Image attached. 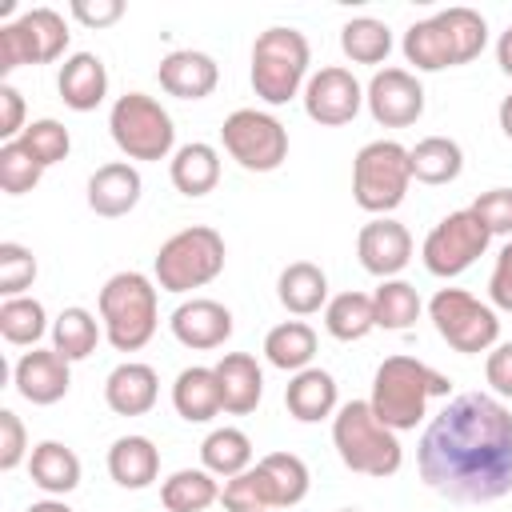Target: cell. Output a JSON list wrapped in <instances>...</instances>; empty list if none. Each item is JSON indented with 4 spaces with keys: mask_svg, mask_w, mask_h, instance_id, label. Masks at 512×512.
Instances as JSON below:
<instances>
[{
    "mask_svg": "<svg viewBox=\"0 0 512 512\" xmlns=\"http://www.w3.org/2000/svg\"><path fill=\"white\" fill-rule=\"evenodd\" d=\"M68 48V24L56 8H28L16 20L0 24V72L20 64H52Z\"/></svg>",
    "mask_w": 512,
    "mask_h": 512,
    "instance_id": "11",
    "label": "cell"
},
{
    "mask_svg": "<svg viewBox=\"0 0 512 512\" xmlns=\"http://www.w3.org/2000/svg\"><path fill=\"white\" fill-rule=\"evenodd\" d=\"M276 296L292 316H312L328 304V276L312 260H292L276 280Z\"/></svg>",
    "mask_w": 512,
    "mask_h": 512,
    "instance_id": "29",
    "label": "cell"
},
{
    "mask_svg": "<svg viewBox=\"0 0 512 512\" xmlns=\"http://www.w3.org/2000/svg\"><path fill=\"white\" fill-rule=\"evenodd\" d=\"M168 324H172V336L184 348H196V352L220 348L232 336V312L220 300H208V296H192V300L176 304Z\"/></svg>",
    "mask_w": 512,
    "mask_h": 512,
    "instance_id": "17",
    "label": "cell"
},
{
    "mask_svg": "<svg viewBox=\"0 0 512 512\" xmlns=\"http://www.w3.org/2000/svg\"><path fill=\"white\" fill-rule=\"evenodd\" d=\"M452 380L436 368H428L416 356H388L372 376V412L392 432H408L424 420V408L432 396H448Z\"/></svg>",
    "mask_w": 512,
    "mask_h": 512,
    "instance_id": "2",
    "label": "cell"
},
{
    "mask_svg": "<svg viewBox=\"0 0 512 512\" xmlns=\"http://www.w3.org/2000/svg\"><path fill=\"white\" fill-rule=\"evenodd\" d=\"M472 212L488 228V236H512V188H492L472 200Z\"/></svg>",
    "mask_w": 512,
    "mask_h": 512,
    "instance_id": "45",
    "label": "cell"
},
{
    "mask_svg": "<svg viewBox=\"0 0 512 512\" xmlns=\"http://www.w3.org/2000/svg\"><path fill=\"white\" fill-rule=\"evenodd\" d=\"M484 376H488V384H492L496 396H508V400H512V340H504V344H496V348L488 352Z\"/></svg>",
    "mask_w": 512,
    "mask_h": 512,
    "instance_id": "49",
    "label": "cell"
},
{
    "mask_svg": "<svg viewBox=\"0 0 512 512\" xmlns=\"http://www.w3.org/2000/svg\"><path fill=\"white\" fill-rule=\"evenodd\" d=\"M440 20H444V28L452 32V44H456L460 64H468V60H476V56L484 52V44H488V24H484V16H480L476 8L456 4V8H444Z\"/></svg>",
    "mask_w": 512,
    "mask_h": 512,
    "instance_id": "40",
    "label": "cell"
},
{
    "mask_svg": "<svg viewBox=\"0 0 512 512\" xmlns=\"http://www.w3.org/2000/svg\"><path fill=\"white\" fill-rule=\"evenodd\" d=\"M60 100L72 108V112H92L104 104L108 96V68L96 52H72L64 64H60Z\"/></svg>",
    "mask_w": 512,
    "mask_h": 512,
    "instance_id": "21",
    "label": "cell"
},
{
    "mask_svg": "<svg viewBox=\"0 0 512 512\" xmlns=\"http://www.w3.org/2000/svg\"><path fill=\"white\" fill-rule=\"evenodd\" d=\"M24 456H32V452H28L24 420H20L12 408H0V472L20 468V460H24Z\"/></svg>",
    "mask_w": 512,
    "mask_h": 512,
    "instance_id": "46",
    "label": "cell"
},
{
    "mask_svg": "<svg viewBox=\"0 0 512 512\" xmlns=\"http://www.w3.org/2000/svg\"><path fill=\"white\" fill-rule=\"evenodd\" d=\"M200 464L212 476H224V480L248 472L252 468V440H248V432H240V428H212L204 436V444H200Z\"/></svg>",
    "mask_w": 512,
    "mask_h": 512,
    "instance_id": "35",
    "label": "cell"
},
{
    "mask_svg": "<svg viewBox=\"0 0 512 512\" xmlns=\"http://www.w3.org/2000/svg\"><path fill=\"white\" fill-rule=\"evenodd\" d=\"M340 512H356V508H340Z\"/></svg>",
    "mask_w": 512,
    "mask_h": 512,
    "instance_id": "55",
    "label": "cell"
},
{
    "mask_svg": "<svg viewBox=\"0 0 512 512\" xmlns=\"http://www.w3.org/2000/svg\"><path fill=\"white\" fill-rule=\"evenodd\" d=\"M28 476L48 496H68L80 484V456L60 440H40L28 456Z\"/></svg>",
    "mask_w": 512,
    "mask_h": 512,
    "instance_id": "28",
    "label": "cell"
},
{
    "mask_svg": "<svg viewBox=\"0 0 512 512\" xmlns=\"http://www.w3.org/2000/svg\"><path fill=\"white\" fill-rule=\"evenodd\" d=\"M488 300L496 304V308H504V312H512V240L500 248V256H496V268H492V276H488Z\"/></svg>",
    "mask_w": 512,
    "mask_h": 512,
    "instance_id": "50",
    "label": "cell"
},
{
    "mask_svg": "<svg viewBox=\"0 0 512 512\" xmlns=\"http://www.w3.org/2000/svg\"><path fill=\"white\" fill-rule=\"evenodd\" d=\"M156 396H160V376L152 364H140V360L116 364L104 380V404L116 416H144L152 412Z\"/></svg>",
    "mask_w": 512,
    "mask_h": 512,
    "instance_id": "20",
    "label": "cell"
},
{
    "mask_svg": "<svg viewBox=\"0 0 512 512\" xmlns=\"http://www.w3.org/2000/svg\"><path fill=\"white\" fill-rule=\"evenodd\" d=\"M32 280H36V256L24 244L4 240L0 244V292H4V300L24 296V288H32Z\"/></svg>",
    "mask_w": 512,
    "mask_h": 512,
    "instance_id": "44",
    "label": "cell"
},
{
    "mask_svg": "<svg viewBox=\"0 0 512 512\" xmlns=\"http://www.w3.org/2000/svg\"><path fill=\"white\" fill-rule=\"evenodd\" d=\"M336 380L332 372L324 368H304V372H292L288 388H284V404H288V416L300 420V424H316V420H328L336 412Z\"/></svg>",
    "mask_w": 512,
    "mask_h": 512,
    "instance_id": "24",
    "label": "cell"
},
{
    "mask_svg": "<svg viewBox=\"0 0 512 512\" xmlns=\"http://www.w3.org/2000/svg\"><path fill=\"white\" fill-rule=\"evenodd\" d=\"M24 512H72L64 500H56V496H48V500H36L32 508H24Z\"/></svg>",
    "mask_w": 512,
    "mask_h": 512,
    "instance_id": "53",
    "label": "cell"
},
{
    "mask_svg": "<svg viewBox=\"0 0 512 512\" xmlns=\"http://www.w3.org/2000/svg\"><path fill=\"white\" fill-rule=\"evenodd\" d=\"M340 48L352 64H380L392 52V28L376 16H352L340 28Z\"/></svg>",
    "mask_w": 512,
    "mask_h": 512,
    "instance_id": "38",
    "label": "cell"
},
{
    "mask_svg": "<svg viewBox=\"0 0 512 512\" xmlns=\"http://www.w3.org/2000/svg\"><path fill=\"white\" fill-rule=\"evenodd\" d=\"M264 356L280 372H304L316 356V332L304 320H284L264 336Z\"/></svg>",
    "mask_w": 512,
    "mask_h": 512,
    "instance_id": "32",
    "label": "cell"
},
{
    "mask_svg": "<svg viewBox=\"0 0 512 512\" xmlns=\"http://www.w3.org/2000/svg\"><path fill=\"white\" fill-rule=\"evenodd\" d=\"M412 184V164H408V148L396 140H368L356 160H352V200L372 212V216H388L392 208L404 204Z\"/></svg>",
    "mask_w": 512,
    "mask_h": 512,
    "instance_id": "7",
    "label": "cell"
},
{
    "mask_svg": "<svg viewBox=\"0 0 512 512\" xmlns=\"http://www.w3.org/2000/svg\"><path fill=\"white\" fill-rule=\"evenodd\" d=\"M140 192H144V180L140 172L128 164V160H112V164H100L92 176H88V208L104 220H116V216H128L136 204H140Z\"/></svg>",
    "mask_w": 512,
    "mask_h": 512,
    "instance_id": "18",
    "label": "cell"
},
{
    "mask_svg": "<svg viewBox=\"0 0 512 512\" xmlns=\"http://www.w3.org/2000/svg\"><path fill=\"white\" fill-rule=\"evenodd\" d=\"M408 164H412V180L420 184H452L464 172V152L452 136H424L408 148Z\"/></svg>",
    "mask_w": 512,
    "mask_h": 512,
    "instance_id": "30",
    "label": "cell"
},
{
    "mask_svg": "<svg viewBox=\"0 0 512 512\" xmlns=\"http://www.w3.org/2000/svg\"><path fill=\"white\" fill-rule=\"evenodd\" d=\"M420 480L456 500L488 504L512 492V412L488 392H460L432 416L416 448Z\"/></svg>",
    "mask_w": 512,
    "mask_h": 512,
    "instance_id": "1",
    "label": "cell"
},
{
    "mask_svg": "<svg viewBox=\"0 0 512 512\" xmlns=\"http://www.w3.org/2000/svg\"><path fill=\"white\" fill-rule=\"evenodd\" d=\"M20 144L36 156V164L40 168H52V164H60L64 156H68V148H72V136H68V128L60 124V120H32L28 128H24V136H20Z\"/></svg>",
    "mask_w": 512,
    "mask_h": 512,
    "instance_id": "42",
    "label": "cell"
},
{
    "mask_svg": "<svg viewBox=\"0 0 512 512\" xmlns=\"http://www.w3.org/2000/svg\"><path fill=\"white\" fill-rule=\"evenodd\" d=\"M220 500V484L208 468H180L160 484L164 512H204Z\"/></svg>",
    "mask_w": 512,
    "mask_h": 512,
    "instance_id": "33",
    "label": "cell"
},
{
    "mask_svg": "<svg viewBox=\"0 0 512 512\" xmlns=\"http://www.w3.org/2000/svg\"><path fill=\"white\" fill-rule=\"evenodd\" d=\"M268 512H284V508H268Z\"/></svg>",
    "mask_w": 512,
    "mask_h": 512,
    "instance_id": "54",
    "label": "cell"
},
{
    "mask_svg": "<svg viewBox=\"0 0 512 512\" xmlns=\"http://www.w3.org/2000/svg\"><path fill=\"white\" fill-rule=\"evenodd\" d=\"M324 328L328 336L352 344L364 340L376 328V312H372V296L368 292H340L324 304Z\"/></svg>",
    "mask_w": 512,
    "mask_h": 512,
    "instance_id": "36",
    "label": "cell"
},
{
    "mask_svg": "<svg viewBox=\"0 0 512 512\" xmlns=\"http://www.w3.org/2000/svg\"><path fill=\"white\" fill-rule=\"evenodd\" d=\"M404 60L416 64V72H440V68H456L460 64L452 32L444 28L440 12L428 16V20H416L404 32Z\"/></svg>",
    "mask_w": 512,
    "mask_h": 512,
    "instance_id": "25",
    "label": "cell"
},
{
    "mask_svg": "<svg viewBox=\"0 0 512 512\" xmlns=\"http://www.w3.org/2000/svg\"><path fill=\"white\" fill-rule=\"evenodd\" d=\"M108 476L132 492L148 488L160 476V448L148 436H120L108 448Z\"/></svg>",
    "mask_w": 512,
    "mask_h": 512,
    "instance_id": "27",
    "label": "cell"
},
{
    "mask_svg": "<svg viewBox=\"0 0 512 512\" xmlns=\"http://www.w3.org/2000/svg\"><path fill=\"white\" fill-rule=\"evenodd\" d=\"M488 228L480 224V216L472 208H460V212H448L428 236H424V268L440 280H452L460 272H468L484 252H488Z\"/></svg>",
    "mask_w": 512,
    "mask_h": 512,
    "instance_id": "12",
    "label": "cell"
},
{
    "mask_svg": "<svg viewBox=\"0 0 512 512\" xmlns=\"http://www.w3.org/2000/svg\"><path fill=\"white\" fill-rule=\"evenodd\" d=\"M100 336H104V324H100L88 308H80V304L64 308V312L52 320V348H56L68 364L92 356L96 344H100Z\"/></svg>",
    "mask_w": 512,
    "mask_h": 512,
    "instance_id": "34",
    "label": "cell"
},
{
    "mask_svg": "<svg viewBox=\"0 0 512 512\" xmlns=\"http://www.w3.org/2000/svg\"><path fill=\"white\" fill-rule=\"evenodd\" d=\"M332 444H336L344 468H352L360 476H372V480H388L404 464V448H400L396 432L376 420L368 400H348V404L336 408Z\"/></svg>",
    "mask_w": 512,
    "mask_h": 512,
    "instance_id": "3",
    "label": "cell"
},
{
    "mask_svg": "<svg viewBox=\"0 0 512 512\" xmlns=\"http://www.w3.org/2000/svg\"><path fill=\"white\" fill-rule=\"evenodd\" d=\"M356 256H360L364 272H372L380 280H396V272H404L412 260V232L392 216H376L360 228Z\"/></svg>",
    "mask_w": 512,
    "mask_h": 512,
    "instance_id": "15",
    "label": "cell"
},
{
    "mask_svg": "<svg viewBox=\"0 0 512 512\" xmlns=\"http://www.w3.org/2000/svg\"><path fill=\"white\" fill-rule=\"evenodd\" d=\"M168 176H172V188L180 196H208L220 184V152L212 144H204V140L180 144L172 152Z\"/></svg>",
    "mask_w": 512,
    "mask_h": 512,
    "instance_id": "26",
    "label": "cell"
},
{
    "mask_svg": "<svg viewBox=\"0 0 512 512\" xmlns=\"http://www.w3.org/2000/svg\"><path fill=\"white\" fill-rule=\"evenodd\" d=\"M12 384H16V392H20L28 404L48 408V404H56V400L68 396L72 372H68V360H64L56 348H32V352H24V356L16 360Z\"/></svg>",
    "mask_w": 512,
    "mask_h": 512,
    "instance_id": "16",
    "label": "cell"
},
{
    "mask_svg": "<svg viewBox=\"0 0 512 512\" xmlns=\"http://www.w3.org/2000/svg\"><path fill=\"white\" fill-rule=\"evenodd\" d=\"M172 408L188 424H204V420L220 416L224 412V396H220L216 368H204V364L184 368L176 376V384H172Z\"/></svg>",
    "mask_w": 512,
    "mask_h": 512,
    "instance_id": "23",
    "label": "cell"
},
{
    "mask_svg": "<svg viewBox=\"0 0 512 512\" xmlns=\"http://www.w3.org/2000/svg\"><path fill=\"white\" fill-rule=\"evenodd\" d=\"M212 368H216V380H220L224 412H232V416L256 412V404L264 396V372H260L256 356H248V352H224Z\"/></svg>",
    "mask_w": 512,
    "mask_h": 512,
    "instance_id": "22",
    "label": "cell"
},
{
    "mask_svg": "<svg viewBox=\"0 0 512 512\" xmlns=\"http://www.w3.org/2000/svg\"><path fill=\"white\" fill-rule=\"evenodd\" d=\"M24 96L12 84H0V140L12 144L24 136Z\"/></svg>",
    "mask_w": 512,
    "mask_h": 512,
    "instance_id": "47",
    "label": "cell"
},
{
    "mask_svg": "<svg viewBox=\"0 0 512 512\" xmlns=\"http://www.w3.org/2000/svg\"><path fill=\"white\" fill-rule=\"evenodd\" d=\"M428 316L436 324V332L448 340V348L464 352V356H476V352H492L496 340H500V320H496V308L476 300L472 292L464 288H440L432 300H428Z\"/></svg>",
    "mask_w": 512,
    "mask_h": 512,
    "instance_id": "9",
    "label": "cell"
},
{
    "mask_svg": "<svg viewBox=\"0 0 512 512\" xmlns=\"http://www.w3.org/2000/svg\"><path fill=\"white\" fill-rule=\"evenodd\" d=\"M48 332L44 304L32 296H12L0 304V336L16 348H36V340Z\"/></svg>",
    "mask_w": 512,
    "mask_h": 512,
    "instance_id": "39",
    "label": "cell"
},
{
    "mask_svg": "<svg viewBox=\"0 0 512 512\" xmlns=\"http://www.w3.org/2000/svg\"><path fill=\"white\" fill-rule=\"evenodd\" d=\"M220 504H224L228 512H268V508H272V496H268V484H264L260 468H248V472L224 480Z\"/></svg>",
    "mask_w": 512,
    "mask_h": 512,
    "instance_id": "43",
    "label": "cell"
},
{
    "mask_svg": "<svg viewBox=\"0 0 512 512\" xmlns=\"http://www.w3.org/2000/svg\"><path fill=\"white\" fill-rule=\"evenodd\" d=\"M40 176H44V168L36 164V156H32L20 140L0 144V188H4L8 196L32 192V188L40 184Z\"/></svg>",
    "mask_w": 512,
    "mask_h": 512,
    "instance_id": "41",
    "label": "cell"
},
{
    "mask_svg": "<svg viewBox=\"0 0 512 512\" xmlns=\"http://www.w3.org/2000/svg\"><path fill=\"white\" fill-rule=\"evenodd\" d=\"M360 104H364V88L340 64H328V68L312 72L308 84H304V112L324 128H340V124L356 120Z\"/></svg>",
    "mask_w": 512,
    "mask_h": 512,
    "instance_id": "13",
    "label": "cell"
},
{
    "mask_svg": "<svg viewBox=\"0 0 512 512\" xmlns=\"http://www.w3.org/2000/svg\"><path fill=\"white\" fill-rule=\"evenodd\" d=\"M264 484H268V496H272V508H296L304 496H308V464L296 456V452H268L256 460Z\"/></svg>",
    "mask_w": 512,
    "mask_h": 512,
    "instance_id": "31",
    "label": "cell"
},
{
    "mask_svg": "<svg viewBox=\"0 0 512 512\" xmlns=\"http://www.w3.org/2000/svg\"><path fill=\"white\" fill-rule=\"evenodd\" d=\"M496 64H500V72L504 76H512V24L500 32V40H496Z\"/></svg>",
    "mask_w": 512,
    "mask_h": 512,
    "instance_id": "51",
    "label": "cell"
},
{
    "mask_svg": "<svg viewBox=\"0 0 512 512\" xmlns=\"http://www.w3.org/2000/svg\"><path fill=\"white\" fill-rule=\"evenodd\" d=\"M224 236L208 224H192L180 228L176 236H168L156 252V284L164 292H192L212 284L224 272Z\"/></svg>",
    "mask_w": 512,
    "mask_h": 512,
    "instance_id": "6",
    "label": "cell"
},
{
    "mask_svg": "<svg viewBox=\"0 0 512 512\" xmlns=\"http://www.w3.org/2000/svg\"><path fill=\"white\" fill-rule=\"evenodd\" d=\"M420 292L408 280H380V288L372 292V312H376V328L384 332H404L420 320Z\"/></svg>",
    "mask_w": 512,
    "mask_h": 512,
    "instance_id": "37",
    "label": "cell"
},
{
    "mask_svg": "<svg viewBox=\"0 0 512 512\" xmlns=\"http://www.w3.org/2000/svg\"><path fill=\"white\" fill-rule=\"evenodd\" d=\"M108 132H112L116 148L128 160H164L172 152V144H176L172 116L148 92L116 96V104L108 112Z\"/></svg>",
    "mask_w": 512,
    "mask_h": 512,
    "instance_id": "8",
    "label": "cell"
},
{
    "mask_svg": "<svg viewBox=\"0 0 512 512\" xmlns=\"http://www.w3.org/2000/svg\"><path fill=\"white\" fill-rule=\"evenodd\" d=\"M104 340L116 352H140L156 336V284L144 272H116L100 288Z\"/></svg>",
    "mask_w": 512,
    "mask_h": 512,
    "instance_id": "4",
    "label": "cell"
},
{
    "mask_svg": "<svg viewBox=\"0 0 512 512\" xmlns=\"http://www.w3.org/2000/svg\"><path fill=\"white\" fill-rule=\"evenodd\" d=\"M364 104L376 124L408 128L424 116V88L408 68H380L364 88Z\"/></svg>",
    "mask_w": 512,
    "mask_h": 512,
    "instance_id": "14",
    "label": "cell"
},
{
    "mask_svg": "<svg viewBox=\"0 0 512 512\" xmlns=\"http://www.w3.org/2000/svg\"><path fill=\"white\" fill-rule=\"evenodd\" d=\"M160 88L176 100H204L212 96L216 80H220V68L208 52H196V48H176L160 60Z\"/></svg>",
    "mask_w": 512,
    "mask_h": 512,
    "instance_id": "19",
    "label": "cell"
},
{
    "mask_svg": "<svg viewBox=\"0 0 512 512\" xmlns=\"http://www.w3.org/2000/svg\"><path fill=\"white\" fill-rule=\"evenodd\" d=\"M220 140L244 172H276L288 160V128L260 108H236L220 124Z\"/></svg>",
    "mask_w": 512,
    "mask_h": 512,
    "instance_id": "10",
    "label": "cell"
},
{
    "mask_svg": "<svg viewBox=\"0 0 512 512\" xmlns=\"http://www.w3.org/2000/svg\"><path fill=\"white\" fill-rule=\"evenodd\" d=\"M72 16L84 28H108L124 16V0H72Z\"/></svg>",
    "mask_w": 512,
    "mask_h": 512,
    "instance_id": "48",
    "label": "cell"
},
{
    "mask_svg": "<svg viewBox=\"0 0 512 512\" xmlns=\"http://www.w3.org/2000/svg\"><path fill=\"white\" fill-rule=\"evenodd\" d=\"M496 116H500V132L512 140V92L500 100V112H496Z\"/></svg>",
    "mask_w": 512,
    "mask_h": 512,
    "instance_id": "52",
    "label": "cell"
},
{
    "mask_svg": "<svg viewBox=\"0 0 512 512\" xmlns=\"http://www.w3.org/2000/svg\"><path fill=\"white\" fill-rule=\"evenodd\" d=\"M308 60L312 48L304 40V32L296 28H264L252 44V88L264 104L280 108L292 96H300V88L308 84Z\"/></svg>",
    "mask_w": 512,
    "mask_h": 512,
    "instance_id": "5",
    "label": "cell"
}]
</instances>
